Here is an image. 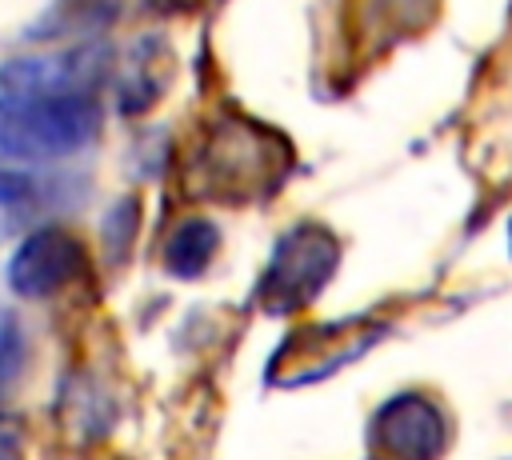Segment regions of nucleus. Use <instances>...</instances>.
Listing matches in <instances>:
<instances>
[{"label":"nucleus","mask_w":512,"mask_h":460,"mask_svg":"<svg viewBox=\"0 0 512 460\" xmlns=\"http://www.w3.org/2000/svg\"><path fill=\"white\" fill-rule=\"evenodd\" d=\"M340 264V244L328 228L320 224H296L288 228L264 268L260 280V300L268 312H296L304 308L336 272Z\"/></svg>","instance_id":"f03ea898"},{"label":"nucleus","mask_w":512,"mask_h":460,"mask_svg":"<svg viewBox=\"0 0 512 460\" xmlns=\"http://www.w3.org/2000/svg\"><path fill=\"white\" fill-rule=\"evenodd\" d=\"M36 212V184L24 172L0 168V244H8Z\"/></svg>","instance_id":"9b49d317"},{"label":"nucleus","mask_w":512,"mask_h":460,"mask_svg":"<svg viewBox=\"0 0 512 460\" xmlns=\"http://www.w3.org/2000/svg\"><path fill=\"white\" fill-rule=\"evenodd\" d=\"M100 128V104L92 96H60L8 104L0 100V156L8 160H56L80 152Z\"/></svg>","instance_id":"f257e3e1"},{"label":"nucleus","mask_w":512,"mask_h":460,"mask_svg":"<svg viewBox=\"0 0 512 460\" xmlns=\"http://www.w3.org/2000/svg\"><path fill=\"white\" fill-rule=\"evenodd\" d=\"M168 4H172V8H192L196 0H168Z\"/></svg>","instance_id":"ddd939ff"},{"label":"nucleus","mask_w":512,"mask_h":460,"mask_svg":"<svg viewBox=\"0 0 512 460\" xmlns=\"http://www.w3.org/2000/svg\"><path fill=\"white\" fill-rule=\"evenodd\" d=\"M164 44L156 36L148 40H136V48L128 52L124 68H120V80H116V92H120V108L124 112H136V108H148L156 96H160V72L152 68V56L160 52Z\"/></svg>","instance_id":"1a4fd4ad"},{"label":"nucleus","mask_w":512,"mask_h":460,"mask_svg":"<svg viewBox=\"0 0 512 460\" xmlns=\"http://www.w3.org/2000/svg\"><path fill=\"white\" fill-rule=\"evenodd\" d=\"M216 240H220V232H216L212 220H204V216L180 220L176 232H172L168 244H164V264H168V272L180 276V280L200 276V272L208 268V260L216 256Z\"/></svg>","instance_id":"6e6552de"},{"label":"nucleus","mask_w":512,"mask_h":460,"mask_svg":"<svg viewBox=\"0 0 512 460\" xmlns=\"http://www.w3.org/2000/svg\"><path fill=\"white\" fill-rule=\"evenodd\" d=\"M108 72L104 48H64V52H36L16 56L0 68V100L32 104V100H60V96H92L100 76Z\"/></svg>","instance_id":"20e7f679"},{"label":"nucleus","mask_w":512,"mask_h":460,"mask_svg":"<svg viewBox=\"0 0 512 460\" xmlns=\"http://www.w3.org/2000/svg\"><path fill=\"white\" fill-rule=\"evenodd\" d=\"M284 160H288L284 144L248 120L216 124L204 144V172H208L212 188H224L228 196H248V192L272 188L276 176L284 172Z\"/></svg>","instance_id":"7ed1b4c3"},{"label":"nucleus","mask_w":512,"mask_h":460,"mask_svg":"<svg viewBox=\"0 0 512 460\" xmlns=\"http://www.w3.org/2000/svg\"><path fill=\"white\" fill-rule=\"evenodd\" d=\"M120 0H60L44 24L32 28V36H64V32H92L100 28L108 16H116Z\"/></svg>","instance_id":"9d476101"},{"label":"nucleus","mask_w":512,"mask_h":460,"mask_svg":"<svg viewBox=\"0 0 512 460\" xmlns=\"http://www.w3.org/2000/svg\"><path fill=\"white\" fill-rule=\"evenodd\" d=\"M508 244H512V224H508Z\"/></svg>","instance_id":"4468645a"},{"label":"nucleus","mask_w":512,"mask_h":460,"mask_svg":"<svg viewBox=\"0 0 512 460\" xmlns=\"http://www.w3.org/2000/svg\"><path fill=\"white\" fill-rule=\"evenodd\" d=\"M384 328L368 324V320H340V324H316L304 328L296 336H288V344L276 352L272 360V376L284 384H300V380H316L328 376L336 368H344L348 360H356L368 344H376Z\"/></svg>","instance_id":"39448f33"},{"label":"nucleus","mask_w":512,"mask_h":460,"mask_svg":"<svg viewBox=\"0 0 512 460\" xmlns=\"http://www.w3.org/2000/svg\"><path fill=\"white\" fill-rule=\"evenodd\" d=\"M20 368H24V328L8 308H0V388H8Z\"/></svg>","instance_id":"f8f14e48"},{"label":"nucleus","mask_w":512,"mask_h":460,"mask_svg":"<svg viewBox=\"0 0 512 460\" xmlns=\"http://www.w3.org/2000/svg\"><path fill=\"white\" fill-rule=\"evenodd\" d=\"M368 440L376 460H436L448 440V424L428 396L404 392L372 416Z\"/></svg>","instance_id":"423d86ee"},{"label":"nucleus","mask_w":512,"mask_h":460,"mask_svg":"<svg viewBox=\"0 0 512 460\" xmlns=\"http://www.w3.org/2000/svg\"><path fill=\"white\" fill-rule=\"evenodd\" d=\"M84 244L64 232V228H36L28 232L12 260H8V288L16 296H28V300H40V296H52L60 288H68L72 280L84 276Z\"/></svg>","instance_id":"0eeeda50"}]
</instances>
